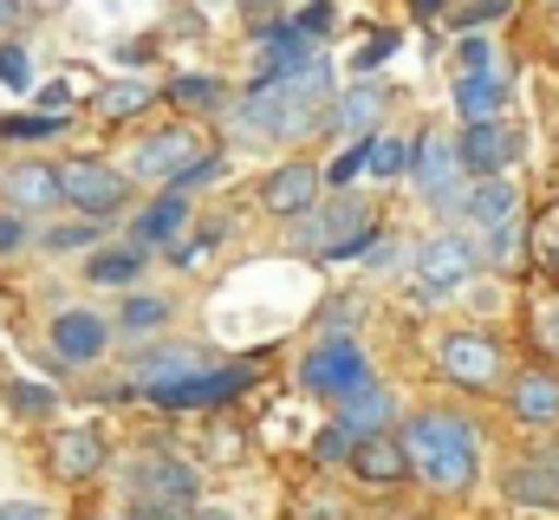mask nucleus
Wrapping results in <instances>:
<instances>
[{
    "mask_svg": "<svg viewBox=\"0 0 559 520\" xmlns=\"http://www.w3.org/2000/svg\"><path fill=\"white\" fill-rule=\"evenodd\" d=\"M404 449H411V469H417L429 488H442V495H455V488L475 482L481 442H475V423L455 416V410H423V416H411Z\"/></svg>",
    "mask_w": 559,
    "mask_h": 520,
    "instance_id": "nucleus-1",
    "label": "nucleus"
},
{
    "mask_svg": "<svg viewBox=\"0 0 559 520\" xmlns=\"http://www.w3.org/2000/svg\"><path fill=\"white\" fill-rule=\"evenodd\" d=\"M319 105H325V66L312 59L306 72H293V79H267V85L248 98V125L274 130V137H299V130L319 125Z\"/></svg>",
    "mask_w": 559,
    "mask_h": 520,
    "instance_id": "nucleus-2",
    "label": "nucleus"
},
{
    "mask_svg": "<svg viewBox=\"0 0 559 520\" xmlns=\"http://www.w3.org/2000/svg\"><path fill=\"white\" fill-rule=\"evenodd\" d=\"M299 241L325 260H358L371 248V209H365V202H332V209H319V215L306 209Z\"/></svg>",
    "mask_w": 559,
    "mask_h": 520,
    "instance_id": "nucleus-3",
    "label": "nucleus"
},
{
    "mask_svg": "<svg viewBox=\"0 0 559 520\" xmlns=\"http://www.w3.org/2000/svg\"><path fill=\"white\" fill-rule=\"evenodd\" d=\"M299 378H306V390H319V397H338V403H345L352 390L371 385V365H365L358 339H325L319 352H306Z\"/></svg>",
    "mask_w": 559,
    "mask_h": 520,
    "instance_id": "nucleus-4",
    "label": "nucleus"
},
{
    "mask_svg": "<svg viewBox=\"0 0 559 520\" xmlns=\"http://www.w3.org/2000/svg\"><path fill=\"white\" fill-rule=\"evenodd\" d=\"M436 365H442V378L462 390H488L501 378V345L495 339H481V332H449L442 345H436Z\"/></svg>",
    "mask_w": 559,
    "mask_h": 520,
    "instance_id": "nucleus-5",
    "label": "nucleus"
},
{
    "mask_svg": "<svg viewBox=\"0 0 559 520\" xmlns=\"http://www.w3.org/2000/svg\"><path fill=\"white\" fill-rule=\"evenodd\" d=\"M131 156H138V176H156V182H182V176H189V169H195L209 150H202V137H195V130L169 125V130H150L138 150H131Z\"/></svg>",
    "mask_w": 559,
    "mask_h": 520,
    "instance_id": "nucleus-6",
    "label": "nucleus"
},
{
    "mask_svg": "<svg viewBox=\"0 0 559 520\" xmlns=\"http://www.w3.org/2000/svg\"><path fill=\"white\" fill-rule=\"evenodd\" d=\"M455 156H462L468 176L488 182V176H501V169L521 156V130H508L501 118H495V125H468L462 130V143H455Z\"/></svg>",
    "mask_w": 559,
    "mask_h": 520,
    "instance_id": "nucleus-7",
    "label": "nucleus"
},
{
    "mask_svg": "<svg viewBox=\"0 0 559 520\" xmlns=\"http://www.w3.org/2000/svg\"><path fill=\"white\" fill-rule=\"evenodd\" d=\"M59 189H66V202H79V209H92V215H111V209L124 202V176H111V169L92 163V156H72V163L59 169Z\"/></svg>",
    "mask_w": 559,
    "mask_h": 520,
    "instance_id": "nucleus-8",
    "label": "nucleus"
},
{
    "mask_svg": "<svg viewBox=\"0 0 559 520\" xmlns=\"http://www.w3.org/2000/svg\"><path fill=\"white\" fill-rule=\"evenodd\" d=\"M508 410H514V423H527V429H554L559 423V371L554 365H527L514 390H508Z\"/></svg>",
    "mask_w": 559,
    "mask_h": 520,
    "instance_id": "nucleus-9",
    "label": "nucleus"
},
{
    "mask_svg": "<svg viewBox=\"0 0 559 520\" xmlns=\"http://www.w3.org/2000/svg\"><path fill=\"white\" fill-rule=\"evenodd\" d=\"M475 273V248L462 241V235H429L417 248V280L429 293H449V286H462Z\"/></svg>",
    "mask_w": 559,
    "mask_h": 520,
    "instance_id": "nucleus-10",
    "label": "nucleus"
},
{
    "mask_svg": "<svg viewBox=\"0 0 559 520\" xmlns=\"http://www.w3.org/2000/svg\"><path fill=\"white\" fill-rule=\"evenodd\" d=\"M352 475L358 482H371V488H391V482H404L411 475V449H404V436H358V449H352Z\"/></svg>",
    "mask_w": 559,
    "mask_h": 520,
    "instance_id": "nucleus-11",
    "label": "nucleus"
},
{
    "mask_svg": "<svg viewBox=\"0 0 559 520\" xmlns=\"http://www.w3.org/2000/svg\"><path fill=\"white\" fill-rule=\"evenodd\" d=\"M462 215H468L481 235H501V228H514L521 196H514V182H508V176H488V182H475V189L462 196Z\"/></svg>",
    "mask_w": 559,
    "mask_h": 520,
    "instance_id": "nucleus-12",
    "label": "nucleus"
},
{
    "mask_svg": "<svg viewBox=\"0 0 559 520\" xmlns=\"http://www.w3.org/2000/svg\"><path fill=\"white\" fill-rule=\"evenodd\" d=\"M312 196H319V169H306V163H280L274 176L261 182V202L274 215H286V222H299L312 209Z\"/></svg>",
    "mask_w": 559,
    "mask_h": 520,
    "instance_id": "nucleus-13",
    "label": "nucleus"
},
{
    "mask_svg": "<svg viewBox=\"0 0 559 520\" xmlns=\"http://www.w3.org/2000/svg\"><path fill=\"white\" fill-rule=\"evenodd\" d=\"M411 169H417V189L429 202H455V169H462V156H455L449 137H423V150L411 156Z\"/></svg>",
    "mask_w": 559,
    "mask_h": 520,
    "instance_id": "nucleus-14",
    "label": "nucleus"
},
{
    "mask_svg": "<svg viewBox=\"0 0 559 520\" xmlns=\"http://www.w3.org/2000/svg\"><path fill=\"white\" fill-rule=\"evenodd\" d=\"M189 495H195V475L182 462H169V456L138 462V501H150V508H182Z\"/></svg>",
    "mask_w": 559,
    "mask_h": 520,
    "instance_id": "nucleus-15",
    "label": "nucleus"
},
{
    "mask_svg": "<svg viewBox=\"0 0 559 520\" xmlns=\"http://www.w3.org/2000/svg\"><path fill=\"white\" fill-rule=\"evenodd\" d=\"M248 378H254V365H228V371H209V378L195 371L189 385L163 390L156 403H163V410H189V403H228V397H235V390L248 385Z\"/></svg>",
    "mask_w": 559,
    "mask_h": 520,
    "instance_id": "nucleus-16",
    "label": "nucleus"
},
{
    "mask_svg": "<svg viewBox=\"0 0 559 520\" xmlns=\"http://www.w3.org/2000/svg\"><path fill=\"white\" fill-rule=\"evenodd\" d=\"M52 469H59L66 482L98 475V469H105V442H98V429H59V436H52Z\"/></svg>",
    "mask_w": 559,
    "mask_h": 520,
    "instance_id": "nucleus-17",
    "label": "nucleus"
},
{
    "mask_svg": "<svg viewBox=\"0 0 559 520\" xmlns=\"http://www.w3.org/2000/svg\"><path fill=\"white\" fill-rule=\"evenodd\" d=\"M508 501H521V508H559V469L547 456L514 462L508 469Z\"/></svg>",
    "mask_w": 559,
    "mask_h": 520,
    "instance_id": "nucleus-18",
    "label": "nucleus"
},
{
    "mask_svg": "<svg viewBox=\"0 0 559 520\" xmlns=\"http://www.w3.org/2000/svg\"><path fill=\"white\" fill-rule=\"evenodd\" d=\"M501 105H508V85H501V72L455 79V111H462L468 125H495V118H501Z\"/></svg>",
    "mask_w": 559,
    "mask_h": 520,
    "instance_id": "nucleus-19",
    "label": "nucleus"
},
{
    "mask_svg": "<svg viewBox=\"0 0 559 520\" xmlns=\"http://www.w3.org/2000/svg\"><path fill=\"white\" fill-rule=\"evenodd\" d=\"M7 202H13V209H52V202H66L59 169H46V163H20V169L7 176Z\"/></svg>",
    "mask_w": 559,
    "mask_h": 520,
    "instance_id": "nucleus-20",
    "label": "nucleus"
},
{
    "mask_svg": "<svg viewBox=\"0 0 559 520\" xmlns=\"http://www.w3.org/2000/svg\"><path fill=\"white\" fill-rule=\"evenodd\" d=\"M52 345H59L66 358H98V352H105V326H98L92 312H59V319H52Z\"/></svg>",
    "mask_w": 559,
    "mask_h": 520,
    "instance_id": "nucleus-21",
    "label": "nucleus"
},
{
    "mask_svg": "<svg viewBox=\"0 0 559 520\" xmlns=\"http://www.w3.org/2000/svg\"><path fill=\"white\" fill-rule=\"evenodd\" d=\"M384 416H391V390H378V385L352 390V397L338 403V423H345L352 436H378V429H384Z\"/></svg>",
    "mask_w": 559,
    "mask_h": 520,
    "instance_id": "nucleus-22",
    "label": "nucleus"
},
{
    "mask_svg": "<svg viewBox=\"0 0 559 520\" xmlns=\"http://www.w3.org/2000/svg\"><path fill=\"white\" fill-rule=\"evenodd\" d=\"M189 378H195V358H189V352H156V358H143V365H138V385L150 390V397L189 385Z\"/></svg>",
    "mask_w": 559,
    "mask_h": 520,
    "instance_id": "nucleus-23",
    "label": "nucleus"
},
{
    "mask_svg": "<svg viewBox=\"0 0 559 520\" xmlns=\"http://www.w3.org/2000/svg\"><path fill=\"white\" fill-rule=\"evenodd\" d=\"M182 215H189V202H182V196H163V202H156V209H150V215L138 222V241H143V248L169 241V235L182 228Z\"/></svg>",
    "mask_w": 559,
    "mask_h": 520,
    "instance_id": "nucleus-24",
    "label": "nucleus"
},
{
    "mask_svg": "<svg viewBox=\"0 0 559 520\" xmlns=\"http://www.w3.org/2000/svg\"><path fill=\"white\" fill-rule=\"evenodd\" d=\"M138 248H105V255H92L85 260V273H92V280H105V286H131V280H138Z\"/></svg>",
    "mask_w": 559,
    "mask_h": 520,
    "instance_id": "nucleus-25",
    "label": "nucleus"
},
{
    "mask_svg": "<svg viewBox=\"0 0 559 520\" xmlns=\"http://www.w3.org/2000/svg\"><path fill=\"white\" fill-rule=\"evenodd\" d=\"M98 105H105V118H138L143 105H150V85H138V79L105 85V92H98Z\"/></svg>",
    "mask_w": 559,
    "mask_h": 520,
    "instance_id": "nucleus-26",
    "label": "nucleus"
},
{
    "mask_svg": "<svg viewBox=\"0 0 559 520\" xmlns=\"http://www.w3.org/2000/svg\"><path fill=\"white\" fill-rule=\"evenodd\" d=\"M411 169V143L404 137H378L371 143V176H404Z\"/></svg>",
    "mask_w": 559,
    "mask_h": 520,
    "instance_id": "nucleus-27",
    "label": "nucleus"
},
{
    "mask_svg": "<svg viewBox=\"0 0 559 520\" xmlns=\"http://www.w3.org/2000/svg\"><path fill=\"white\" fill-rule=\"evenodd\" d=\"M352 449H358V436H352V429H345V423H332V429H325V436H319V442H312V456H319V462H325V469H338V462H345V469H352Z\"/></svg>",
    "mask_w": 559,
    "mask_h": 520,
    "instance_id": "nucleus-28",
    "label": "nucleus"
},
{
    "mask_svg": "<svg viewBox=\"0 0 559 520\" xmlns=\"http://www.w3.org/2000/svg\"><path fill=\"white\" fill-rule=\"evenodd\" d=\"M534 345H540L547 358H559V293L534 306Z\"/></svg>",
    "mask_w": 559,
    "mask_h": 520,
    "instance_id": "nucleus-29",
    "label": "nucleus"
},
{
    "mask_svg": "<svg viewBox=\"0 0 559 520\" xmlns=\"http://www.w3.org/2000/svg\"><path fill=\"white\" fill-rule=\"evenodd\" d=\"M475 72H495V46L488 39H462V52H455V79H475Z\"/></svg>",
    "mask_w": 559,
    "mask_h": 520,
    "instance_id": "nucleus-30",
    "label": "nucleus"
},
{
    "mask_svg": "<svg viewBox=\"0 0 559 520\" xmlns=\"http://www.w3.org/2000/svg\"><path fill=\"white\" fill-rule=\"evenodd\" d=\"M371 111H378V92H371V85H358V92H352V98L338 105V125L358 130V125H371Z\"/></svg>",
    "mask_w": 559,
    "mask_h": 520,
    "instance_id": "nucleus-31",
    "label": "nucleus"
},
{
    "mask_svg": "<svg viewBox=\"0 0 559 520\" xmlns=\"http://www.w3.org/2000/svg\"><path fill=\"white\" fill-rule=\"evenodd\" d=\"M7 403H13L20 416H52V390H39V385H13Z\"/></svg>",
    "mask_w": 559,
    "mask_h": 520,
    "instance_id": "nucleus-32",
    "label": "nucleus"
},
{
    "mask_svg": "<svg viewBox=\"0 0 559 520\" xmlns=\"http://www.w3.org/2000/svg\"><path fill=\"white\" fill-rule=\"evenodd\" d=\"M169 98H176V105H215V98H222V85H215V79H176V85H169Z\"/></svg>",
    "mask_w": 559,
    "mask_h": 520,
    "instance_id": "nucleus-33",
    "label": "nucleus"
},
{
    "mask_svg": "<svg viewBox=\"0 0 559 520\" xmlns=\"http://www.w3.org/2000/svg\"><path fill=\"white\" fill-rule=\"evenodd\" d=\"M163 319H169L163 299H131V306H124V326H131V332H150V326H163Z\"/></svg>",
    "mask_w": 559,
    "mask_h": 520,
    "instance_id": "nucleus-34",
    "label": "nucleus"
},
{
    "mask_svg": "<svg viewBox=\"0 0 559 520\" xmlns=\"http://www.w3.org/2000/svg\"><path fill=\"white\" fill-rule=\"evenodd\" d=\"M59 125H66L59 111H46V118H7V125H0V137H52Z\"/></svg>",
    "mask_w": 559,
    "mask_h": 520,
    "instance_id": "nucleus-35",
    "label": "nucleus"
},
{
    "mask_svg": "<svg viewBox=\"0 0 559 520\" xmlns=\"http://www.w3.org/2000/svg\"><path fill=\"white\" fill-rule=\"evenodd\" d=\"M358 169H371V143H352V150H345V156H338L325 176H332V182H352Z\"/></svg>",
    "mask_w": 559,
    "mask_h": 520,
    "instance_id": "nucleus-36",
    "label": "nucleus"
},
{
    "mask_svg": "<svg viewBox=\"0 0 559 520\" xmlns=\"http://www.w3.org/2000/svg\"><path fill=\"white\" fill-rule=\"evenodd\" d=\"M514 0H468L462 13H455V26H488V20H501Z\"/></svg>",
    "mask_w": 559,
    "mask_h": 520,
    "instance_id": "nucleus-37",
    "label": "nucleus"
},
{
    "mask_svg": "<svg viewBox=\"0 0 559 520\" xmlns=\"http://www.w3.org/2000/svg\"><path fill=\"white\" fill-rule=\"evenodd\" d=\"M26 79H33V72H26V52H20V46H0V85H13V92H20Z\"/></svg>",
    "mask_w": 559,
    "mask_h": 520,
    "instance_id": "nucleus-38",
    "label": "nucleus"
},
{
    "mask_svg": "<svg viewBox=\"0 0 559 520\" xmlns=\"http://www.w3.org/2000/svg\"><path fill=\"white\" fill-rule=\"evenodd\" d=\"M534 248H540V260H547V267L559 273V209L547 215V222H540V235H534Z\"/></svg>",
    "mask_w": 559,
    "mask_h": 520,
    "instance_id": "nucleus-39",
    "label": "nucleus"
},
{
    "mask_svg": "<svg viewBox=\"0 0 559 520\" xmlns=\"http://www.w3.org/2000/svg\"><path fill=\"white\" fill-rule=\"evenodd\" d=\"M391 52H397V33H378V39H365V52H358V66L371 72V66H384Z\"/></svg>",
    "mask_w": 559,
    "mask_h": 520,
    "instance_id": "nucleus-40",
    "label": "nucleus"
},
{
    "mask_svg": "<svg viewBox=\"0 0 559 520\" xmlns=\"http://www.w3.org/2000/svg\"><path fill=\"white\" fill-rule=\"evenodd\" d=\"M0 520H52V515H46L39 501H7V508H0Z\"/></svg>",
    "mask_w": 559,
    "mask_h": 520,
    "instance_id": "nucleus-41",
    "label": "nucleus"
},
{
    "mask_svg": "<svg viewBox=\"0 0 559 520\" xmlns=\"http://www.w3.org/2000/svg\"><path fill=\"white\" fill-rule=\"evenodd\" d=\"M325 26H332V7H306L299 13V33H325Z\"/></svg>",
    "mask_w": 559,
    "mask_h": 520,
    "instance_id": "nucleus-42",
    "label": "nucleus"
},
{
    "mask_svg": "<svg viewBox=\"0 0 559 520\" xmlns=\"http://www.w3.org/2000/svg\"><path fill=\"white\" fill-rule=\"evenodd\" d=\"M7 248H20V222H13V215H0V255H7Z\"/></svg>",
    "mask_w": 559,
    "mask_h": 520,
    "instance_id": "nucleus-43",
    "label": "nucleus"
},
{
    "mask_svg": "<svg viewBox=\"0 0 559 520\" xmlns=\"http://www.w3.org/2000/svg\"><path fill=\"white\" fill-rule=\"evenodd\" d=\"M411 7H417L423 20H436V13H442V0H411Z\"/></svg>",
    "mask_w": 559,
    "mask_h": 520,
    "instance_id": "nucleus-44",
    "label": "nucleus"
},
{
    "mask_svg": "<svg viewBox=\"0 0 559 520\" xmlns=\"http://www.w3.org/2000/svg\"><path fill=\"white\" fill-rule=\"evenodd\" d=\"M13 20H20V7H13V0H0V26H13Z\"/></svg>",
    "mask_w": 559,
    "mask_h": 520,
    "instance_id": "nucleus-45",
    "label": "nucleus"
}]
</instances>
